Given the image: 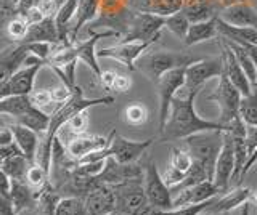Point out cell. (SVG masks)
<instances>
[{
  "mask_svg": "<svg viewBox=\"0 0 257 215\" xmlns=\"http://www.w3.org/2000/svg\"><path fill=\"white\" fill-rule=\"evenodd\" d=\"M252 191L249 188H235L233 191H227V193L219 194L212 199V204L209 205L206 212L209 213H230L235 210L236 207H243L246 202L251 201Z\"/></svg>",
  "mask_w": 257,
  "mask_h": 215,
  "instance_id": "d6986e66",
  "label": "cell"
},
{
  "mask_svg": "<svg viewBox=\"0 0 257 215\" xmlns=\"http://www.w3.org/2000/svg\"><path fill=\"white\" fill-rule=\"evenodd\" d=\"M183 141H185V149L191 154L193 161L203 164L209 173V180H214L215 162L223 145V132L222 130L199 132L185 138Z\"/></svg>",
  "mask_w": 257,
  "mask_h": 215,
  "instance_id": "3957f363",
  "label": "cell"
},
{
  "mask_svg": "<svg viewBox=\"0 0 257 215\" xmlns=\"http://www.w3.org/2000/svg\"><path fill=\"white\" fill-rule=\"evenodd\" d=\"M251 201L254 202V205L257 207V193L255 194H252V197H251Z\"/></svg>",
  "mask_w": 257,
  "mask_h": 215,
  "instance_id": "f5cc1de1",
  "label": "cell"
},
{
  "mask_svg": "<svg viewBox=\"0 0 257 215\" xmlns=\"http://www.w3.org/2000/svg\"><path fill=\"white\" fill-rule=\"evenodd\" d=\"M111 141V135L109 137H101V135H77L71 141L66 143L68 153L76 159V161H80L85 156H88L90 153H95V151H100L108 148Z\"/></svg>",
  "mask_w": 257,
  "mask_h": 215,
  "instance_id": "ac0fdd59",
  "label": "cell"
},
{
  "mask_svg": "<svg viewBox=\"0 0 257 215\" xmlns=\"http://www.w3.org/2000/svg\"><path fill=\"white\" fill-rule=\"evenodd\" d=\"M87 215H109L116 210V196L112 185H98L84 199Z\"/></svg>",
  "mask_w": 257,
  "mask_h": 215,
  "instance_id": "2e32d148",
  "label": "cell"
},
{
  "mask_svg": "<svg viewBox=\"0 0 257 215\" xmlns=\"http://www.w3.org/2000/svg\"><path fill=\"white\" fill-rule=\"evenodd\" d=\"M131 85H132L131 77L125 76V74H119L117 79H116V84H114V89H112V92H127L128 89H131Z\"/></svg>",
  "mask_w": 257,
  "mask_h": 215,
  "instance_id": "bcb514c9",
  "label": "cell"
},
{
  "mask_svg": "<svg viewBox=\"0 0 257 215\" xmlns=\"http://www.w3.org/2000/svg\"><path fill=\"white\" fill-rule=\"evenodd\" d=\"M29 98L32 101V105L44 109L47 106H52V105H56V103L53 101V97H52V90H47V89H39V90H32L29 93ZM58 106V105H56Z\"/></svg>",
  "mask_w": 257,
  "mask_h": 215,
  "instance_id": "b9f144b4",
  "label": "cell"
},
{
  "mask_svg": "<svg viewBox=\"0 0 257 215\" xmlns=\"http://www.w3.org/2000/svg\"><path fill=\"white\" fill-rule=\"evenodd\" d=\"M109 215H125V213H120V212L114 210V212H112V213H109Z\"/></svg>",
  "mask_w": 257,
  "mask_h": 215,
  "instance_id": "11a10c76",
  "label": "cell"
},
{
  "mask_svg": "<svg viewBox=\"0 0 257 215\" xmlns=\"http://www.w3.org/2000/svg\"><path fill=\"white\" fill-rule=\"evenodd\" d=\"M50 121H52V114L45 113L44 109H40L37 106H32L24 114H21L20 117L15 119V122L28 127V129L37 132L39 135L47 133L48 127H50Z\"/></svg>",
  "mask_w": 257,
  "mask_h": 215,
  "instance_id": "f1b7e54d",
  "label": "cell"
},
{
  "mask_svg": "<svg viewBox=\"0 0 257 215\" xmlns=\"http://www.w3.org/2000/svg\"><path fill=\"white\" fill-rule=\"evenodd\" d=\"M158 39L142 41V42H119L112 47H108V49H101L100 52H96V55H98V58H111V60L120 61L131 71H134L137 68V61H139V58Z\"/></svg>",
  "mask_w": 257,
  "mask_h": 215,
  "instance_id": "7c38bea8",
  "label": "cell"
},
{
  "mask_svg": "<svg viewBox=\"0 0 257 215\" xmlns=\"http://www.w3.org/2000/svg\"><path fill=\"white\" fill-rule=\"evenodd\" d=\"M223 58H204L187 66L185 71V90H201L209 79L220 77L223 73Z\"/></svg>",
  "mask_w": 257,
  "mask_h": 215,
  "instance_id": "9c48e42d",
  "label": "cell"
},
{
  "mask_svg": "<svg viewBox=\"0 0 257 215\" xmlns=\"http://www.w3.org/2000/svg\"><path fill=\"white\" fill-rule=\"evenodd\" d=\"M239 116L247 127H257V87H254L251 95L241 98Z\"/></svg>",
  "mask_w": 257,
  "mask_h": 215,
  "instance_id": "d6a6232c",
  "label": "cell"
},
{
  "mask_svg": "<svg viewBox=\"0 0 257 215\" xmlns=\"http://www.w3.org/2000/svg\"><path fill=\"white\" fill-rule=\"evenodd\" d=\"M153 215H155V213H153Z\"/></svg>",
  "mask_w": 257,
  "mask_h": 215,
  "instance_id": "9f6ffc18",
  "label": "cell"
},
{
  "mask_svg": "<svg viewBox=\"0 0 257 215\" xmlns=\"http://www.w3.org/2000/svg\"><path fill=\"white\" fill-rule=\"evenodd\" d=\"M18 215H39V213H37V209H36V207H31V209H26V210L20 212Z\"/></svg>",
  "mask_w": 257,
  "mask_h": 215,
  "instance_id": "f907efd6",
  "label": "cell"
},
{
  "mask_svg": "<svg viewBox=\"0 0 257 215\" xmlns=\"http://www.w3.org/2000/svg\"><path fill=\"white\" fill-rule=\"evenodd\" d=\"M219 194H222V193L219 191V188L215 186V183L212 180H204V181L198 183V185L185 189L179 194H175L172 197V209L206 202V201H209V199H212Z\"/></svg>",
  "mask_w": 257,
  "mask_h": 215,
  "instance_id": "e0dca14e",
  "label": "cell"
},
{
  "mask_svg": "<svg viewBox=\"0 0 257 215\" xmlns=\"http://www.w3.org/2000/svg\"><path fill=\"white\" fill-rule=\"evenodd\" d=\"M32 106L34 105H32L29 95H10V97L0 98V114L10 116L13 117V121Z\"/></svg>",
  "mask_w": 257,
  "mask_h": 215,
  "instance_id": "f546056e",
  "label": "cell"
},
{
  "mask_svg": "<svg viewBox=\"0 0 257 215\" xmlns=\"http://www.w3.org/2000/svg\"><path fill=\"white\" fill-rule=\"evenodd\" d=\"M23 154L21 148L16 145V143H10V145H5V146H0V159H7V157H12V156H18Z\"/></svg>",
  "mask_w": 257,
  "mask_h": 215,
  "instance_id": "f6af8a7d",
  "label": "cell"
},
{
  "mask_svg": "<svg viewBox=\"0 0 257 215\" xmlns=\"http://www.w3.org/2000/svg\"><path fill=\"white\" fill-rule=\"evenodd\" d=\"M219 17L235 26H251L257 28V12L252 9L251 5L244 2H236L230 4L225 9L220 10Z\"/></svg>",
  "mask_w": 257,
  "mask_h": 215,
  "instance_id": "ffe728a7",
  "label": "cell"
},
{
  "mask_svg": "<svg viewBox=\"0 0 257 215\" xmlns=\"http://www.w3.org/2000/svg\"><path fill=\"white\" fill-rule=\"evenodd\" d=\"M233 173H235V137L230 132H223V145L217 157L212 180L222 194L230 191Z\"/></svg>",
  "mask_w": 257,
  "mask_h": 215,
  "instance_id": "30bf717a",
  "label": "cell"
},
{
  "mask_svg": "<svg viewBox=\"0 0 257 215\" xmlns=\"http://www.w3.org/2000/svg\"><path fill=\"white\" fill-rule=\"evenodd\" d=\"M48 180H50V173H48L44 167H40L39 164H32L29 167L28 175H26V183L34 191L42 188Z\"/></svg>",
  "mask_w": 257,
  "mask_h": 215,
  "instance_id": "f35d334b",
  "label": "cell"
},
{
  "mask_svg": "<svg viewBox=\"0 0 257 215\" xmlns=\"http://www.w3.org/2000/svg\"><path fill=\"white\" fill-rule=\"evenodd\" d=\"M21 17L28 21V25H29V26H32V25H37V23L44 21V20L47 18L45 15L42 13V10H40L37 5H36V7H32V9H29L26 13L21 15Z\"/></svg>",
  "mask_w": 257,
  "mask_h": 215,
  "instance_id": "7bdbcfd3",
  "label": "cell"
},
{
  "mask_svg": "<svg viewBox=\"0 0 257 215\" xmlns=\"http://www.w3.org/2000/svg\"><path fill=\"white\" fill-rule=\"evenodd\" d=\"M28 47L29 53L36 55V57H39L40 60L44 61H48L52 57V53L55 50V45L56 44H50V42H28L24 44Z\"/></svg>",
  "mask_w": 257,
  "mask_h": 215,
  "instance_id": "60d3db41",
  "label": "cell"
},
{
  "mask_svg": "<svg viewBox=\"0 0 257 215\" xmlns=\"http://www.w3.org/2000/svg\"><path fill=\"white\" fill-rule=\"evenodd\" d=\"M246 47V50L249 52V55L252 57V61H254V65H255V69H257V44H246L243 45ZM257 87V85H255Z\"/></svg>",
  "mask_w": 257,
  "mask_h": 215,
  "instance_id": "c3c4849f",
  "label": "cell"
},
{
  "mask_svg": "<svg viewBox=\"0 0 257 215\" xmlns=\"http://www.w3.org/2000/svg\"><path fill=\"white\" fill-rule=\"evenodd\" d=\"M166 25L164 15H158L153 12L135 13L132 18H128L127 34L120 42H142L159 39L161 29Z\"/></svg>",
  "mask_w": 257,
  "mask_h": 215,
  "instance_id": "8992f818",
  "label": "cell"
},
{
  "mask_svg": "<svg viewBox=\"0 0 257 215\" xmlns=\"http://www.w3.org/2000/svg\"><path fill=\"white\" fill-rule=\"evenodd\" d=\"M190 25H191V23L187 18V15H185L182 10H179V12H175L172 15H167L164 28L171 31V33L175 34L177 37L185 39V37H187L188 29H190Z\"/></svg>",
  "mask_w": 257,
  "mask_h": 215,
  "instance_id": "e575fe53",
  "label": "cell"
},
{
  "mask_svg": "<svg viewBox=\"0 0 257 215\" xmlns=\"http://www.w3.org/2000/svg\"><path fill=\"white\" fill-rule=\"evenodd\" d=\"M56 215H87L84 199L63 197L58 209H56Z\"/></svg>",
  "mask_w": 257,
  "mask_h": 215,
  "instance_id": "d590c367",
  "label": "cell"
},
{
  "mask_svg": "<svg viewBox=\"0 0 257 215\" xmlns=\"http://www.w3.org/2000/svg\"><path fill=\"white\" fill-rule=\"evenodd\" d=\"M53 2H55V4H56V7H58V9H60V7H61V5H64V4H66L68 0H53Z\"/></svg>",
  "mask_w": 257,
  "mask_h": 215,
  "instance_id": "816d5d0a",
  "label": "cell"
},
{
  "mask_svg": "<svg viewBox=\"0 0 257 215\" xmlns=\"http://www.w3.org/2000/svg\"><path fill=\"white\" fill-rule=\"evenodd\" d=\"M87 111H82V113L76 114L74 117H71L66 125H63L61 129H66L72 138L77 137V135H84L88 129V117H87Z\"/></svg>",
  "mask_w": 257,
  "mask_h": 215,
  "instance_id": "ab89813d",
  "label": "cell"
},
{
  "mask_svg": "<svg viewBox=\"0 0 257 215\" xmlns=\"http://www.w3.org/2000/svg\"><path fill=\"white\" fill-rule=\"evenodd\" d=\"M5 29H7V34L10 36L13 41L23 42V39L26 37L28 31H29V25H28V21L21 17V15H16L15 18H12L10 21L7 23Z\"/></svg>",
  "mask_w": 257,
  "mask_h": 215,
  "instance_id": "8d00e7d4",
  "label": "cell"
},
{
  "mask_svg": "<svg viewBox=\"0 0 257 215\" xmlns=\"http://www.w3.org/2000/svg\"><path fill=\"white\" fill-rule=\"evenodd\" d=\"M219 85L217 89L209 95V100L215 101L220 108V124L227 127V132H230L233 137H246L247 125L239 116V105L243 95L230 81L228 74L223 73L219 77Z\"/></svg>",
  "mask_w": 257,
  "mask_h": 215,
  "instance_id": "7a4b0ae2",
  "label": "cell"
},
{
  "mask_svg": "<svg viewBox=\"0 0 257 215\" xmlns=\"http://www.w3.org/2000/svg\"><path fill=\"white\" fill-rule=\"evenodd\" d=\"M143 185L145 193L148 197V204L156 210H171L172 209V193L167 186L163 175L158 172L156 162L153 159H147L143 164Z\"/></svg>",
  "mask_w": 257,
  "mask_h": 215,
  "instance_id": "5b68a950",
  "label": "cell"
},
{
  "mask_svg": "<svg viewBox=\"0 0 257 215\" xmlns=\"http://www.w3.org/2000/svg\"><path fill=\"white\" fill-rule=\"evenodd\" d=\"M10 199L15 205L16 213L31 209V207H36V191L23 180H13Z\"/></svg>",
  "mask_w": 257,
  "mask_h": 215,
  "instance_id": "83f0119b",
  "label": "cell"
},
{
  "mask_svg": "<svg viewBox=\"0 0 257 215\" xmlns=\"http://www.w3.org/2000/svg\"><path fill=\"white\" fill-rule=\"evenodd\" d=\"M147 119H148V109H147V106L143 105V103L135 101V103H132V105H128L125 108V121H127V124L137 127V125H142V124L147 122Z\"/></svg>",
  "mask_w": 257,
  "mask_h": 215,
  "instance_id": "74e56055",
  "label": "cell"
},
{
  "mask_svg": "<svg viewBox=\"0 0 257 215\" xmlns=\"http://www.w3.org/2000/svg\"><path fill=\"white\" fill-rule=\"evenodd\" d=\"M182 12L187 15L190 23L206 21V20H211V18L219 15L215 12L214 4L209 2V0H196V2H191L188 5H185L182 9Z\"/></svg>",
  "mask_w": 257,
  "mask_h": 215,
  "instance_id": "1f68e13d",
  "label": "cell"
},
{
  "mask_svg": "<svg viewBox=\"0 0 257 215\" xmlns=\"http://www.w3.org/2000/svg\"><path fill=\"white\" fill-rule=\"evenodd\" d=\"M239 215H251V204L246 202L243 207H241V212H239Z\"/></svg>",
  "mask_w": 257,
  "mask_h": 215,
  "instance_id": "681fc988",
  "label": "cell"
},
{
  "mask_svg": "<svg viewBox=\"0 0 257 215\" xmlns=\"http://www.w3.org/2000/svg\"><path fill=\"white\" fill-rule=\"evenodd\" d=\"M195 61H198V58L183 52L156 50V52H145L139 58V61H137V68H139L150 81L158 82L161 76L166 74L167 71L188 66Z\"/></svg>",
  "mask_w": 257,
  "mask_h": 215,
  "instance_id": "277c9868",
  "label": "cell"
},
{
  "mask_svg": "<svg viewBox=\"0 0 257 215\" xmlns=\"http://www.w3.org/2000/svg\"><path fill=\"white\" fill-rule=\"evenodd\" d=\"M217 34H219V29H217V17H214L206 21L191 23L183 42L187 47H191L201 42H206L209 39H214Z\"/></svg>",
  "mask_w": 257,
  "mask_h": 215,
  "instance_id": "484cf974",
  "label": "cell"
},
{
  "mask_svg": "<svg viewBox=\"0 0 257 215\" xmlns=\"http://www.w3.org/2000/svg\"><path fill=\"white\" fill-rule=\"evenodd\" d=\"M32 164L28 161V157L24 154H18V156H12L2 159V164H0V170L2 173L8 175L12 180H23L26 181V175L28 170Z\"/></svg>",
  "mask_w": 257,
  "mask_h": 215,
  "instance_id": "4dcf8cb0",
  "label": "cell"
},
{
  "mask_svg": "<svg viewBox=\"0 0 257 215\" xmlns=\"http://www.w3.org/2000/svg\"><path fill=\"white\" fill-rule=\"evenodd\" d=\"M45 65L47 61H40L36 65L23 66L18 69L7 82L0 84V98L10 97V95H29L34 90L36 76Z\"/></svg>",
  "mask_w": 257,
  "mask_h": 215,
  "instance_id": "4fadbf2b",
  "label": "cell"
},
{
  "mask_svg": "<svg viewBox=\"0 0 257 215\" xmlns=\"http://www.w3.org/2000/svg\"><path fill=\"white\" fill-rule=\"evenodd\" d=\"M217 29H219L220 37L227 39L230 42H235L239 45L257 44V28L230 25V23L223 21L219 15H217Z\"/></svg>",
  "mask_w": 257,
  "mask_h": 215,
  "instance_id": "7402d4cb",
  "label": "cell"
},
{
  "mask_svg": "<svg viewBox=\"0 0 257 215\" xmlns=\"http://www.w3.org/2000/svg\"><path fill=\"white\" fill-rule=\"evenodd\" d=\"M98 5H100V0H79L77 12H76V21L69 31L71 44L77 42L79 31L82 29V26H85L87 23H90L96 17V13H98Z\"/></svg>",
  "mask_w": 257,
  "mask_h": 215,
  "instance_id": "4316f807",
  "label": "cell"
},
{
  "mask_svg": "<svg viewBox=\"0 0 257 215\" xmlns=\"http://www.w3.org/2000/svg\"><path fill=\"white\" fill-rule=\"evenodd\" d=\"M153 141L155 138L134 141L116 132H111V141L106 148V154L108 157H114L120 164H134L145 154V151L153 145Z\"/></svg>",
  "mask_w": 257,
  "mask_h": 215,
  "instance_id": "8fae6325",
  "label": "cell"
},
{
  "mask_svg": "<svg viewBox=\"0 0 257 215\" xmlns=\"http://www.w3.org/2000/svg\"><path fill=\"white\" fill-rule=\"evenodd\" d=\"M220 55L223 58V65H225V73L228 74L230 81L233 82V85L236 87V89L241 92L243 97H247V95H251L252 90H254V85L252 82L249 81L247 74L244 73L243 66L239 65V61L236 58L235 52L231 50V47L223 41L220 42Z\"/></svg>",
  "mask_w": 257,
  "mask_h": 215,
  "instance_id": "9a60e30c",
  "label": "cell"
},
{
  "mask_svg": "<svg viewBox=\"0 0 257 215\" xmlns=\"http://www.w3.org/2000/svg\"><path fill=\"white\" fill-rule=\"evenodd\" d=\"M61 193L48 180L45 185L36 191V209L39 215H56V209L61 202Z\"/></svg>",
  "mask_w": 257,
  "mask_h": 215,
  "instance_id": "d4e9b609",
  "label": "cell"
},
{
  "mask_svg": "<svg viewBox=\"0 0 257 215\" xmlns=\"http://www.w3.org/2000/svg\"><path fill=\"white\" fill-rule=\"evenodd\" d=\"M185 71H187V66L171 69L161 76V79L156 82L159 93V132L164 130L172 100L177 97V92L185 87Z\"/></svg>",
  "mask_w": 257,
  "mask_h": 215,
  "instance_id": "52a82bcc",
  "label": "cell"
},
{
  "mask_svg": "<svg viewBox=\"0 0 257 215\" xmlns=\"http://www.w3.org/2000/svg\"><path fill=\"white\" fill-rule=\"evenodd\" d=\"M116 196V210L125 215H134L142 207L148 204V197L145 193L143 178H134L124 183L114 185Z\"/></svg>",
  "mask_w": 257,
  "mask_h": 215,
  "instance_id": "ba28073f",
  "label": "cell"
},
{
  "mask_svg": "<svg viewBox=\"0 0 257 215\" xmlns=\"http://www.w3.org/2000/svg\"><path fill=\"white\" fill-rule=\"evenodd\" d=\"M28 55L29 50L24 44H20L15 49L2 52V58H0V84L7 82L16 71L24 66Z\"/></svg>",
  "mask_w": 257,
  "mask_h": 215,
  "instance_id": "44dd1931",
  "label": "cell"
},
{
  "mask_svg": "<svg viewBox=\"0 0 257 215\" xmlns=\"http://www.w3.org/2000/svg\"><path fill=\"white\" fill-rule=\"evenodd\" d=\"M201 215H230V213H209V212H203Z\"/></svg>",
  "mask_w": 257,
  "mask_h": 215,
  "instance_id": "db71d44e",
  "label": "cell"
},
{
  "mask_svg": "<svg viewBox=\"0 0 257 215\" xmlns=\"http://www.w3.org/2000/svg\"><path fill=\"white\" fill-rule=\"evenodd\" d=\"M183 95H177L172 100L171 111L164 130L161 132L163 140H185L191 135L207 130L227 132V127L220 122H211L199 117L195 109V100L199 90H185Z\"/></svg>",
  "mask_w": 257,
  "mask_h": 215,
  "instance_id": "6da1fadb",
  "label": "cell"
},
{
  "mask_svg": "<svg viewBox=\"0 0 257 215\" xmlns=\"http://www.w3.org/2000/svg\"><path fill=\"white\" fill-rule=\"evenodd\" d=\"M28 42H50V44H61L58 28H56L55 17H47L44 21L37 23V25L29 26V31L26 37L23 39L20 44Z\"/></svg>",
  "mask_w": 257,
  "mask_h": 215,
  "instance_id": "cb8c5ba5",
  "label": "cell"
},
{
  "mask_svg": "<svg viewBox=\"0 0 257 215\" xmlns=\"http://www.w3.org/2000/svg\"><path fill=\"white\" fill-rule=\"evenodd\" d=\"M119 73H116V71H103V74L100 77V81L103 84L104 89L108 90H112L114 89V84H116V79H117Z\"/></svg>",
  "mask_w": 257,
  "mask_h": 215,
  "instance_id": "ee69618b",
  "label": "cell"
},
{
  "mask_svg": "<svg viewBox=\"0 0 257 215\" xmlns=\"http://www.w3.org/2000/svg\"><path fill=\"white\" fill-rule=\"evenodd\" d=\"M13 141H15V135L10 129V125H4L2 130H0V146L10 145Z\"/></svg>",
  "mask_w": 257,
  "mask_h": 215,
  "instance_id": "7dc6e473",
  "label": "cell"
},
{
  "mask_svg": "<svg viewBox=\"0 0 257 215\" xmlns=\"http://www.w3.org/2000/svg\"><path fill=\"white\" fill-rule=\"evenodd\" d=\"M145 170L140 164H120L114 157H108L106 164H104L103 172L96 177L100 185H119L134 178H143Z\"/></svg>",
  "mask_w": 257,
  "mask_h": 215,
  "instance_id": "5bb4252c",
  "label": "cell"
},
{
  "mask_svg": "<svg viewBox=\"0 0 257 215\" xmlns=\"http://www.w3.org/2000/svg\"><path fill=\"white\" fill-rule=\"evenodd\" d=\"M10 129L15 135V143L21 148L23 154L28 157V161L31 164H36V156H37V148H39V133L28 129L18 122L10 124Z\"/></svg>",
  "mask_w": 257,
  "mask_h": 215,
  "instance_id": "603a6c76",
  "label": "cell"
},
{
  "mask_svg": "<svg viewBox=\"0 0 257 215\" xmlns=\"http://www.w3.org/2000/svg\"><path fill=\"white\" fill-rule=\"evenodd\" d=\"M171 169L175 170V172H179L180 175H187L190 172V169L193 167V157L191 154L188 153L185 148H171Z\"/></svg>",
  "mask_w": 257,
  "mask_h": 215,
  "instance_id": "836d02e7",
  "label": "cell"
}]
</instances>
